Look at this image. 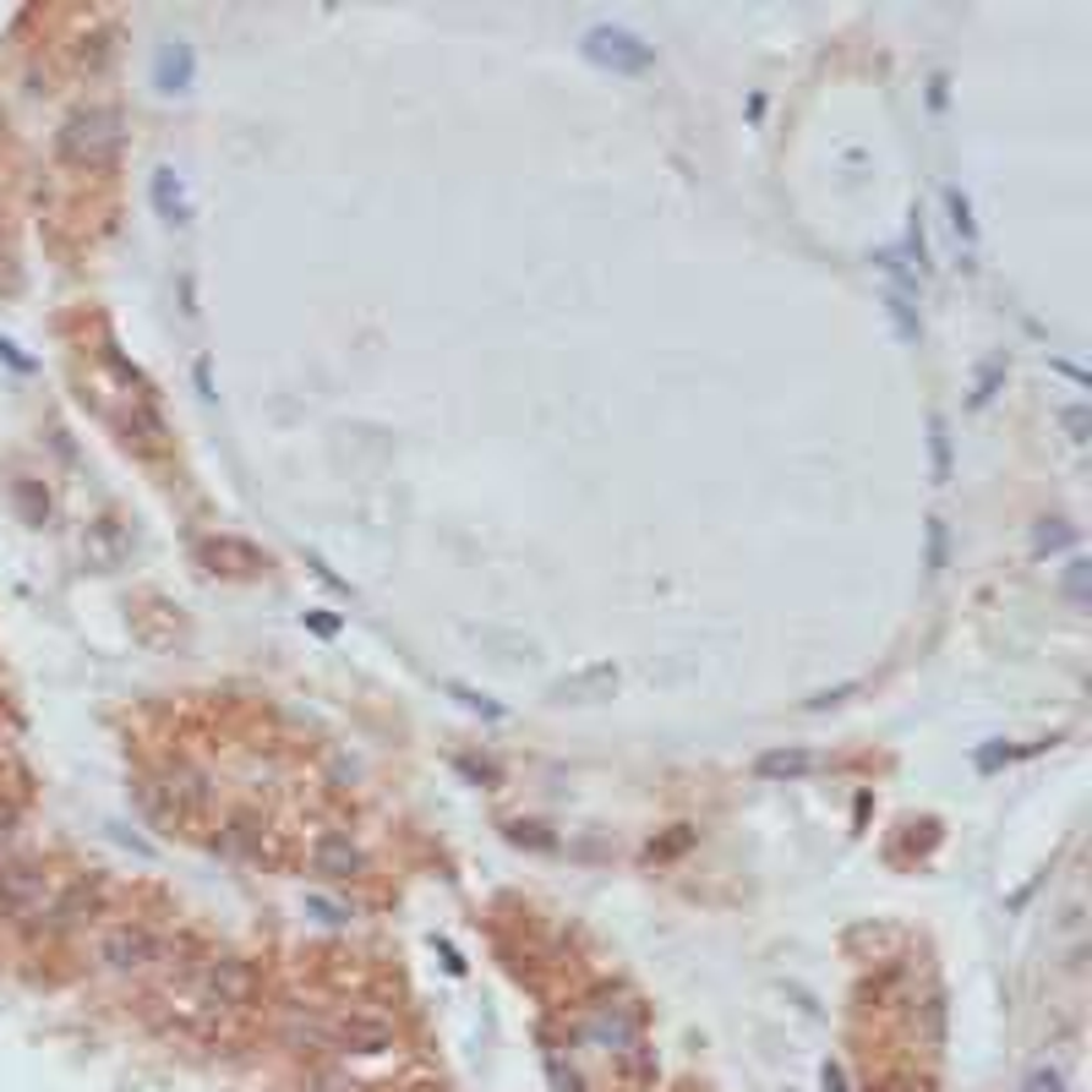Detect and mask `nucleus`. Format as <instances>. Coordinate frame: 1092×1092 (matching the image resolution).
<instances>
[{
  "label": "nucleus",
  "instance_id": "nucleus-1",
  "mask_svg": "<svg viewBox=\"0 0 1092 1092\" xmlns=\"http://www.w3.org/2000/svg\"><path fill=\"white\" fill-rule=\"evenodd\" d=\"M60 153L77 170H110L121 153V115L110 105H82L60 126Z\"/></svg>",
  "mask_w": 1092,
  "mask_h": 1092
},
{
  "label": "nucleus",
  "instance_id": "nucleus-2",
  "mask_svg": "<svg viewBox=\"0 0 1092 1092\" xmlns=\"http://www.w3.org/2000/svg\"><path fill=\"white\" fill-rule=\"evenodd\" d=\"M99 912H105V880L99 874H77V880L50 890V907L39 912L33 935H71V929H82V923H94Z\"/></svg>",
  "mask_w": 1092,
  "mask_h": 1092
},
{
  "label": "nucleus",
  "instance_id": "nucleus-3",
  "mask_svg": "<svg viewBox=\"0 0 1092 1092\" xmlns=\"http://www.w3.org/2000/svg\"><path fill=\"white\" fill-rule=\"evenodd\" d=\"M186 983L197 989L203 1011H240L258 994V978H251V967L240 956H208V962H197V972Z\"/></svg>",
  "mask_w": 1092,
  "mask_h": 1092
},
{
  "label": "nucleus",
  "instance_id": "nucleus-4",
  "mask_svg": "<svg viewBox=\"0 0 1092 1092\" xmlns=\"http://www.w3.org/2000/svg\"><path fill=\"white\" fill-rule=\"evenodd\" d=\"M158 956H164V940L148 923H115V929L99 935V967L115 978H137V972L158 967Z\"/></svg>",
  "mask_w": 1092,
  "mask_h": 1092
},
{
  "label": "nucleus",
  "instance_id": "nucleus-5",
  "mask_svg": "<svg viewBox=\"0 0 1092 1092\" xmlns=\"http://www.w3.org/2000/svg\"><path fill=\"white\" fill-rule=\"evenodd\" d=\"M50 874L39 863H0V917H12L23 923V929H33L39 912L50 907Z\"/></svg>",
  "mask_w": 1092,
  "mask_h": 1092
},
{
  "label": "nucleus",
  "instance_id": "nucleus-6",
  "mask_svg": "<svg viewBox=\"0 0 1092 1092\" xmlns=\"http://www.w3.org/2000/svg\"><path fill=\"white\" fill-rule=\"evenodd\" d=\"M584 55L612 66V71H645L650 66V44H639L623 28H591V33H584Z\"/></svg>",
  "mask_w": 1092,
  "mask_h": 1092
},
{
  "label": "nucleus",
  "instance_id": "nucleus-7",
  "mask_svg": "<svg viewBox=\"0 0 1092 1092\" xmlns=\"http://www.w3.org/2000/svg\"><path fill=\"white\" fill-rule=\"evenodd\" d=\"M333 1043H340V1049H350V1054H383V1049L393 1043V1027H388L383 1017L350 1011V1017H340V1022H333Z\"/></svg>",
  "mask_w": 1092,
  "mask_h": 1092
},
{
  "label": "nucleus",
  "instance_id": "nucleus-8",
  "mask_svg": "<svg viewBox=\"0 0 1092 1092\" xmlns=\"http://www.w3.org/2000/svg\"><path fill=\"white\" fill-rule=\"evenodd\" d=\"M312 869H317L322 880H356V874H361V847L350 842V835H317Z\"/></svg>",
  "mask_w": 1092,
  "mask_h": 1092
},
{
  "label": "nucleus",
  "instance_id": "nucleus-9",
  "mask_svg": "<svg viewBox=\"0 0 1092 1092\" xmlns=\"http://www.w3.org/2000/svg\"><path fill=\"white\" fill-rule=\"evenodd\" d=\"M203 557H208V563H219L224 573H263V568H268V557H263L258 547H246V541H235V536L208 541V547H203Z\"/></svg>",
  "mask_w": 1092,
  "mask_h": 1092
},
{
  "label": "nucleus",
  "instance_id": "nucleus-10",
  "mask_svg": "<svg viewBox=\"0 0 1092 1092\" xmlns=\"http://www.w3.org/2000/svg\"><path fill=\"white\" fill-rule=\"evenodd\" d=\"M754 771H760L765 782H798V776L814 771V754H803V748H776V754H760V760H754Z\"/></svg>",
  "mask_w": 1092,
  "mask_h": 1092
},
{
  "label": "nucleus",
  "instance_id": "nucleus-11",
  "mask_svg": "<svg viewBox=\"0 0 1092 1092\" xmlns=\"http://www.w3.org/2000/svg\"><path fill=\"white\" fill-rule=\"evenodd\" d=\"M153 203H158V213L170 219V224H181V219H186V197H181L176 170H158V176H153Z\"/></svg>",
  "mask_w": 1092,
  "mask_h": 1092
},
{
  "label": "nucleus",
  "instance_id": "nucleus-12",
  "mask_svg": "<svg viewBox=\"0 0 1092 1092\" xmlns=\"http://www.w3.org/2000/svg\"><path fill=\"white\" fill-rule=\"evenodd\" d=\"M126 432H137V443H142V448H164V421L153 415V404H148V399H137V404H132V415H126Z\"/></svg>",
  "mask_w": 1092,
  "mask_h": 1092
},
{
  "label": "nucleus",
  "instance_id": "nucleus-13",
  "mask_svg": "<svg viewBox=\"0 0 1092 1092\" xmlns=\"http://www.w3.org/2000/svg\"><path fill=\"white\" fill-rule=\"evenodd\" d=\"M186 71H192V60H186V50H181V44L158 55V82H164V88H170V94H176L181 82H186Z\"/></svg>",
  "mask_w": 1092,
  "mask_h": 1092
},
{
  "label": "nucleus",
  "instance_id": "nucleus-14",
  "mask_svg": "<svg viewBox=\"0 0 1092 1092\" xmlns=\"http://www.w3.org/2000/svg\"><path fill=\"white\" fill-rule=\"evenodd\" d=\"M17 509L28 514V525H44V514H50V497H44L33 481H17Z\"/></svg>",
  "mask_w": 1092,
  "mask_h": 1092
},
{
  "label": "nucleus",
  "instance_id": "nucleus-15",
  "mask_svg": "<svg viewBox=\"0 0 1092 1092\" xmlns=\"http://www.w3.org/2000/svg\"><path fill=\"white\" fill-rule=\"evenodd\" d=\"M945 208H951V230H956V240L967 246V240H972V208H967V197H962L956 186L945 192Z\"/></svg>",
  "mask_w": 1092,
  "mask_h": 1092
},
{
  "label": "nucleus",
  "instance_id": "nucleus-16",
  "mask_svg": "<svg viewBox=\"0 0 1092 1092\" xmlns=\"http://www.w3.org/2000/svg\"><path fill=\"white\" fill-rule=\"evenodd\" d=\"M77 60L88 66V71H105V60H110V39H105V33H88V39H82V50H77Z\"/></svg>",
  "mask_w": 1092,
  "mask_h": 1092
},
{
  "label": "nucleus",
  "instance_id": "nucleus-17",
  "mask_svg": "<svg viewBox=\"0 0 1092 1092\" xmlns=\"http://www.w3.org/2000/svg\"><path fill=\"white\" fill-rule=\"evenodd\" d=\"M1027 1092H1065V1081H1060L1054 1065H1038V1070L1027 1076Z\"/></svg>",
  "mask_w": 1092,
  "mask_h": 1092
},
{
  "label": "nucleus",
  "instance_id": "nucleus-18",
  "mask_svg": "<svg viewBox=\"0 0 1092 1092\" xmlns=\"http://www.w3.org/2000/svg\"><path fill=\"white\" fill-rule=\"evenodd\" d=\"M1065 591H1070V602H1087V563L1076 557L1070 563V573H1065Z\"/></svg>",
  "mask_w": 1092,
  "mask_h": 1092
},
{
  "label": "nucleus",
  "instance_id": "nucleus-19",
  "mask_svg": "<svg viewBox=\"0 0 1092 1092\" xmlns=\"http://www.w3.org/2000/svg\"><path fill=\"white\" fill-rule=\"evenodd\" d=\"M12 835H17V808H12V803H0V853L12 847Z\"/></svg>",
  "mask_w": 1092,
  "mask_h": 1092
},
{
  "label": "nucleus",
  "instance_id": "nucleus-20",
  "mask_svg": "<svg viewBox=\"0 0 1092 1092\" xmlns=\"http://www.w3.org/2000/svg\"><path fill=\"white\" fill-rule=\"evenodd\" d=\"M929 432H935V475L945 481V421H929Z\"/></svg>",
  "mask_w": 1092,
  "mask_h": 1092
},
{
  "label": "nucleus",
  "instance_id": "nucleus-21",
  "mask_svg": "<svg viewBox=\"0 0 1092 1092\" xmlns=\"http://www.w3.org/2000/svg\"><path fill=\"white\" fill-rule=\"evenodd\" d=\"M999 372L1005 367H983V377H978V393H972V404H983L989 393H994V383H999Z\"/></svg>",
  "mask_w": 1092,
  "mask_h": 1092
},
{
  "label": "nucleus",
  "instance_id": "nucleus-22",
  "mask_svg": "<svg viewBox=\"0 0 1092 1092\" xmlns=\"http://www.w3.org/2000/svg\"><path fill=\"white\" fill-rule=\"evenodd\" d=\"M940 563H945V530L935 525L929 530V568H940Z\"/></svg>",
  "mask_w": 1092,
  "mask_h": 1092
},
{
  "label": "nucleus",
  "instance_id": "nucleus-23",
  "mask_svg": "<svg viewBox=\"0 0 1092 1092\" xmlns=\"http://www.w3.org/2000/svg\"><path fill=\"white\" fill-rule=\"evenodd\" d=\"M312 1092H361V1087H356V1081H340V1076H317Z\"/></svg>",
  "mask_w": 1092,
  "mask_h": 1092
},
{
  "label": "nucleus",
  "instance_id": "nucleus-24",
  "mask_svg": "<svg viewBox=\"0 0 1092 1092\" xmlns=\"http://www.w3.org/2000/svg\"><path fill=\"white\" fill-rule=\"evenodd\" d=\"M1065 427H1070V438L1081 443V438H1087V410H1065Z\"/></svg>",
  "mask_w": 1092,
  "mask_h": 1092
}]
</instances>
